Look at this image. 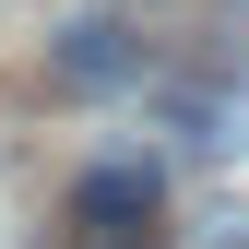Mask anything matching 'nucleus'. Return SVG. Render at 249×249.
<instances>
[{"mask_svg":"<svg viewBox=\"0 0 249 249\" xmlns=\"http://www.w3.org/2000/svg\"><path fill=\"white\" fill-rule=\"evenodd\" d=\"M71 226L95 249H119L131 226H154V166H83L71 178Z\"/></svg>","mask_w":249,"mask_h":249,"instance_id":"nucleus-1","label":"nucleus"},{"mask_svg":"<svg viewBox=\"0 0 249 249\" xmlns=\"http://www.w3.org/2000/svg\"><path fill=\"white\" fill-rule=\"evenodd\" d=\"M131 71V36L119 24H71V48H59V83H119Z\"/></svg>","mask_w":249,"mask_h":249,"instance_id":"nucleus-2","label":"nucleus"},{"mask_svg":"<svg viewBox=\"0 0 249 249\" xmlns=\"http://www.w3.org/2000/svg\"><path fill=\"white\" fill-rule=\"evenodd\" d=\"M83 249H95V237H83Z\"/></svg>","mask_w":249,"mask_h":249,"instance_id":"nucleus-3","label":"nucleus"}]
</instances>
